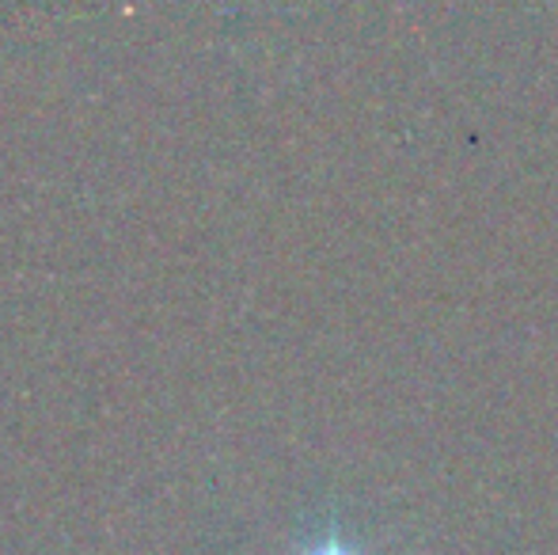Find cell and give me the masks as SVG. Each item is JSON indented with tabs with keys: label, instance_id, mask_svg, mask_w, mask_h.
I'll list each match as a JSON object with an SVG mask.
<instances>
[{
	"label": "cell",
	"instance_id": "obj_1",
	"mask_svg": "<svg viewBox=\"0 0 558 555\" xmlns=\"http://www.w3.org/2000/svg\"><path fill=\"white\" fill-rule=\"evenodd\" d=\"M316 555H353V552H345V548H338V544H331V548H319Z\"/></svg>",
	"mask_w": 558,
	"mask_h": 555
}]
</instances>
